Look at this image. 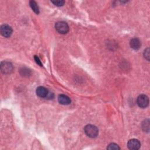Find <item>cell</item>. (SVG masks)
Instances as JSON below:
<instances>
[{"instance_id":"cell-1","label":"cell","mask_w":150,"mask_h":150,"mask_svg":"<svg viewBox=\"0 0 150 150\" xmlns=\"http://www.w3.org/2000/svg\"><path fill=\"white\" fill-rule=\"evenodd\" d=\"M84 130L85 134L90 138H96L99 134V130L97 127L92 124L87 125Z\"/></svg>"},{"instance_id":"cell-2","label":"cell","mask_w":150,"mask_h":150,"mask_svg":"<svg viewBox=\"0 0 150 150\" xmlns=\"http://www.w3.org/2000/svg\"><path fill=\"white\" fill-rule=\"evenodd\" d=\"M55 29L57 32L60 34H66L69 31V27L67 24L64 21H59L56 23Z\"/></svg>"},{"instance_id":"cell-3","label":"cell","mask_w":150,"mask_h":150,"mask_svg":"<svg viewBox=\"0 0 150 150\" xmlns=\"http://www.w3.org/2000/svg\"><path fill=\"white\" fill-rule=\"evenodd\" d=\"M137 103L139 107L142 109L146 108L149 104V99L147 96L145 95H141L137 97Z\"/></svg>"},{"instance_id":"cell-4","label":"cell","mask_w":150,"mask_h":150,"mask_svg":"<svg viewBox=\"0 0 150 150\" xmlns=\"http://www.w3.org/2000/svg\"><path fill=\"white\" fill-rule=\"evenodd\" d=\"M1 34L5 38H9L13 34V29L8 25H3L1 27Z\"/></svg>"},{"instance_id":"cell-5","label":"cell","mask_w":150,"mask_h":150,"mask_svg":"<svg viewBox=\"0 0 150 150\" xmlns=\"http://www.w3.org/2000/svg\"><path fill=\"white\" fill-rule=\"evenodd\" d=\"M1 70L3 73L8 74L13 71V67L11 63L8 62H3L1 63Z\"/></svg>"},{"instance_id":"cell-6","label":"cell","mask_w":150,"mask_h":150,"mask_svg":"<svg viewBox=\"0 0 150 150\" xmlns=\"http://www.w3.org/2000/svg\"><path fill=\"white\" fill-rule=\"evenodd\" d=\"M128 148L132 150H137L141 146V143L139 140L137 139H131L128 141L127 143Z\"/></svg>"},{"instance_id":"cell-7","label":"cell","mask_w":150,"mask_h":150,"mask_svg":"<svg viewBox=\"0 0 150 150\" xmlns=\"http://www.w3.org/2000/svg\"><path fill=\"white\" fill-rule=\"evenodd\" d=\"M36 93L38 96L41 98H45L47 97L48 95V90L46 88L43 86L38 87L36 90Z\"/></svg>"},{"instance_id":"cell-8","label":"cell","mask_w":150,"mask_h":150,"mask_svg":"<svg viewBox=\"0 0 150 150\" xmlns=\"http://www.w3.org/2000/svg\"><path fill=\"white\" fill-rule=\"evenodd\" d=\"M58 102L60 104L63 105H68L71 103L70 99L66 95H60L58 96Z\"/></svg>"},{"instance_id":"cell-9","label":"cell","mask_w":150,"mask_h":150,"mask_svg":"<svg viewBox=\"0 0 150 150\" xmlns=\"http://www.w3.org/2000/svg\"><path fill=\"white\" fill-rule=\"evenodd\" d=\"M130 45L132 49L134 50H138L140 48L141 42L138 38H133L130 41Z\"/></svg>"},{"instance_id":"cell-10","label":"cell","mask_w":150,"mask_h":150,"mask_svg":"<svg viewBox=\"0 0 150 150\" xmlns=\"http://www.w3.org/2000/svg\"><path fill=\"white\" fill-rule=\"evenodd\" d=\"M29 5H30L31 8H32V10L34 11V12L35 13H36V14H39V7H38L37 3L35 1H31L29 2Z\"/></svg>"},{"instance_id":"cell-11","label":"cell","mask_w":150,"mask_h":150,"mask_svg":"<svg viewBox=\"0 0 150 150\" xmlns=\"http://www.w3.org/2000/svg\"><path fill=\"white\" fill-rule=\"evenodd\" d=\"M142 128L144 131L149 132V120H145L142 123Z\"/></svg>"},{"instance_id":"cell-12","label":"cell","mask_w":150,"mask_h":150,"mask_svg":"<svg viewBox=\"0 0 150 150\" xmlns=\"http://www.w3.org/2000/svg\"><path fill=\"white\" fill-rule=\"evenodd\" d=\"M20 73L23 76H28L31 74V71L27 68L24 67L20 70Z\"/></svg>"},{"instance_id":"cell-13","label":"cell","mask_w":150,"mask_h":150,"mask_svg":"<svg viewBox=\"0 0 150 150\" xmlns=\"http://www.w3.org/2000/svg\"><path fill=\"white\" fill-rule=\"evenodd\" d=\"M107 149H110V150H118V149H120V148L119 147V146L115 144V143H111L108 146H107Z\"/></svg>"},{"instance_id":"cell-14","label":"cell","mask_w":150,"mask_h":150,"mask_svg":"<svg viewBox=\"0 0 150 150\" xmlns=\"http://www.w3.org/2000/svg\"><path fill=\"white\" fill-rule=\"evenodd\" d=\"M51 2L57 7H62L64 4V1L63 0H56V1H52Z\"/></svg>"},{"instance_id":"cell-15","label":"cell","mask_w":150,"mask_h":150,"mask_svg":"<svg viewBox=\"0 0 150 150\" xmlns=\"http://www.w3.org/2000/svg\"><path fill=\"white\" fill-rule=\"evenodd\" d=\"M144 56L147 60H149V49L148 48L144 50Z\"/></svg>"},{"instance_id":"cell-16","label":"cell","mask_w":150,"mask_h":150,"mask_svg":"<svg viewBox=\"0 0 150 150\" xmlns=\"http://www.w3.org/2000/svg\"><path fill=\"white\" fill-rule=\"evenodd\" d=\"M34 59H35L36 63L38 64H39L40 66H42V63L41 60L39 59V58L37 56H34Z\"/></svg>"}]
</instances>
